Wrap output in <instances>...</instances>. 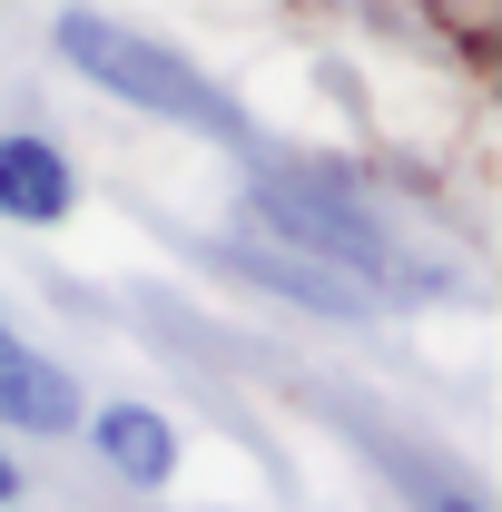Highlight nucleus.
Masks as SVG:
<instances>
[{
	"label": "nucleus",
	"mask_w": 502,
	"mask_h": 512,
	"mask_svg": "<svg viewBox=\"0 0 502 512\" xmlns=\"http://www.w3.org/2000/svg\"><path fill=\"white\" fill-rule=\"evenodd\" d=\"M69 444H89V463H99L119 493H168V483L188 473V424H178L158 394H99Z\"/></svg>",
	"instance_id": "nucleus-3"
},
{
	"label": "nucleus",
	"mask_w": 502,
	"mask_h": 512,
	"mask_svg": "<svg viewBox=\"0 0 502 512\" xmlns=\"http://www.w3.org/2000/svg\"><path fill=\"white\" fill-rule=\"evenodd\" d=\"M89 414V384L69 375L60 355H40L30 335L0 325V434H30V444H69Z\"/></svg>",
	"instance_id": "nucleus-6"
},
{
	"label": "nucleus",
	"mask_w": 502,
	"mask_h": 512,
	"mask_svg": "<svg viewBox=\"0 0 502 512\" xmlns=\"http://www.w3.org/2000/svg\"><path fill=\"white\" fill-rule=\"evenodd\" d=\"M414 503H424V512H483V503H473V493H453V483H424Z\"/></svg>",
	"instance_id": "nucleus-8"
},
{
	"label": "nucleus",
	"mask_w": 502,
	"mask_h": 512,
	"mask_svg": "<svg viewBox=\"0 0 502 512\" xmlns=\"http://www.w3.org/2000/svg\"><path fill=\"white\" fill-rule=\"evenodd\" d=\"M207 256L237 276V286H256V296H276L286 316L306 325H375L384 306L365 296V286H345V276H325V266H306V256L266 247V237H247V227H227V237H207Z\"/></svg>",
	"instance_id": "nucleus-4"
},
{
	"label": "nucleus",
	"mask_w": 502,
	"mask_h": 512,
	"mask_svg": "<svg viewBox=\"0 0 502 512\" xmlns=\"http://www.w3.org/2000/svg\"><path fill=\"white\" fill-rule=\"evenodd\" d=\"M237 227L286 247V256H306V266H325V276H345V286H365L375 306H414V296L453 286L434 256H414L394 237V217L345 168H256L237 188Z\"/></svg>",
	"instance_id": "nucleus-1"
},
{
	"label": "nucleus",
	"mask_w": 502,
	"mask_h": 512,
	"mask_svg": "<svg viewBox=\"0 0 502 512\" xmlns=\"http://www.w3.org/2000/svg\"><path fill=\"white\" fill-rule=\"evenodd\" d=\"M69 217H79V158L50 128H0V227L50 237Z\"/></svg>",
	"instance_id": "nucleus-5"
},
{
	"label": "nucleus",
	"mask_w": 502,
	"mask_h": 512,
	"mask_svg": "<svg viewBox=\"0 0 502 512\" xmlns=\"http://www.w3.org/2000/svg\"><path fill=\"white\" fill-rule=\"evenodd\" d=\"M50 50L79 89H99L109 109L128 119H158V128H188V138H227V148H247V109L188 60V50H168L158 30H138V20H109V10H60L50 20Z\"/></svg>",
	"instance_id": "nucleus-2"
},
{
	"label": "nucleus",
	"mask_w": 502,
	"mask_h": 512,
	"mask_svg": "<svg viewBox=\"0 0 502 512\" xmlns=\"http://www.w3.org/2000/svg\"><path fill=\"white\" fill-rule=\"evenodd\" d=\"M20 493H30V473H20V453H10V434H0V512H20Z\"/></svg>",
	"instance_id": "nucleus-7"
}]
</instances>
